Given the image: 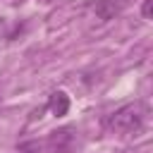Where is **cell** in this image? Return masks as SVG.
I'll return each mask as SVG.
<instances>
[{
    "mask_svg": "<svg viewBox=\"0 0 153 153\" xmlns=\"http://www.w3.org/2000/svg\"><path fill=\"white\" fill-rule=\"evenodd\" d=\"M38 151H41L38 141H26V143H19L17 148V153H38Z\"/></svg>",
    "mask_w": 153,
    "mask_h": 153,
    "instance_id": "cell-5",
    "label": "cell"
},
{
    "mask_svg": "<svg viewBox=\"0 0 153 153\" xmlns=\"http://www.w3.org/2000/svg\"><path fill=\"white\" fill-rule=\"evenodd\" d=\"M151 12H153V0H143V5H141V17H143V19H151Z\"/></svg>",
    "mask_w": 153,
    "mask_h": 153,
    "instance_id": "cell-6",
    "label": "cell"
},
{
    "mask_svg": "<svg viewBox=\"0 0 153 153\" xmlns=\"http://www.w3.org/2000/svg\"><path fill=\"white\" fill-rule=\"evenodd\" d=\"M48 108H50V112H53L55 117L67 115V110H69V96H67L65 91H55V93L50 96V100H48Z\"/></svg>",
    "mask_w": 153,
    "mask_h": 153,
    "instance_id": "cell-4",
    "label": "cell"
},
{
    "mask_svg": "<svg viewBox=\"0 0 153 153\" xmlns=\"http://www.w3.org/2000/svg\"><path fill=\"white\" fill-rule=\"evenodd\" d=\"M0 36H2V19H0Z\"/></svg>",
    "mask_w": 153,
    "mask_h": 153,
    "instance_id": "cell-7",
    "label": "cell"
},
{
    "mask_svg": "<svg viewBox=\"0 0 153 153\" xmlns=\"http://www.w3.org/2000/svg\"><path fill=\"white\" fill-rule=\"evenodd\" d=\"M45 148H48V153H72V148H74V134H72V129L65 127V129L53 131L48 136Z\"/></svg>",
    "mask_w": 153,
    "mask_h": 153,
    "instance_id": "cell-2",
    "label": "cell"
},
{
    "mask_svg": "<svg viewBox=\"0 0 153 153\" xmlns=\"http://www.w3.org/2000/svg\"><path fill=\"white\" fill-rule=\"evenodd\" d=\"M143 115L146 112L141 103H127L110 115L108 127L117 134H139L143 129Z\"/></svg>",
    "mask_w": 153,
    "mask_h": 153,
    "instance_id": "cell-1",
    "label": "cell"
},
{
    "mask_svg": "<svg viewBox=\"0 0 153 153\" xmlns=\"http://www.w3.org/2000/svg\"><path fill=\"white\" fill-rule=\"evenodd\" d=\"M120 10H122V0H96V5H93L96 17L103 19V22L112 19L115 14H120Z\"/></svg>",
    "mask_w": 153,
    "mask_h": 153,
    "instance_id": "cell-3",
    "label": "cell"
}]
</instances>
